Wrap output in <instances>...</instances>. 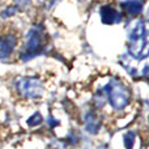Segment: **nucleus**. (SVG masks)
Here are the masks:
<instances>
[{"instance_id": "obj_1", "label": "nucleus", "mask_w": 149, "mask_h": 149, "mask_svg": "<svg viewBox=\"0 0 149 149\" xmlns=\"http://www.w3.org/2000/svg\"><path fill=\"white\" fill-rule=\"evenodd\" d=\"M148 25L147 21L140 20L128 31V51L132 58L145 60L148 56Z\"/></svg>"}, {"instance_id": "obj_2", "label": "nucleus", "mask_w": 149, "mask_h": 149, "mask_svg": "<svg viewBox=\"0 0 149 149\" xmlns=\"http://www.w3.org/2000/svg\"><path fill=\"white\" fill-rule=\"evenodd\" d=\"M101 92H102L105 100H107L109 103L115 110H120V109L126 107L130 101L128 89L119 80H115V79L110 80Z\"/></svg>"}, {"instance_id": "obj_3", "label": "nucleus", "mask_w": 149, "mask_h": 149, "mask_svg": "<svg viewBox=\"0 0 149 149\" xmlns=\"http://www.w3.org/2000/svg\"><path fill=\"white\" fill-rule=\"evenodd\" d=\"M45 30L42 26H33L28 34L25 52L21 55L22 60H29L45 51Z\"/></svg>"}, {"instance_id": "obj_4", "label": "nucleus", "mask_w": 149, "mask_h": 149, "mask_svg": "<svg viewBox=\"0 0 149 149\" xmlns=\"http://www.w3.org/2000/svg\"><path fill=\"white\" fill-rule=\"evenodd\" d=\"M16 88L21 95L26 98H38L43 94V86L38 79L34 77H24L16 81Z\"/></svg>"}, {"instance_id": "obj_5", "label": "nucleus", "mask_w": 149, "mask_h": 149, "mask_svg": "<svg viewBox=\"0 0 149 149\" xmlns=\"http://www.w3.org/2000/svg\"><path fill=\"white\" fill-rule=\"evenodd\" d=\"M16 46V38L13 36L0 37V60H5L10 56Z\"/></svg>"}, {"instance_id": "obj_6", "label": "nucleus", "mask_w": 149, "mask_h": 149, "mask_svg": "<svg viewBox=\"0 0 149 149\" xmlns=\"http://www.w3.org/2000/svg\"><path fill=\"white\" fill-rule=\"evenodd\" d=\"M101 18H102L103 24H109V25L120 22V20H122L118 10L111 7H103L102 9H101Z\"/></svg>"}, {"instance_id": "obj_7", "label": "nucleus", "mask_w": 149, "mask_h": 149, "mask_svg": "<svg viewBox=\"0 0 149 149\" xmlns=\"http://www.w3.org/2000/svg\"><path fill=\"white\" fill-rule=\"evenodd\" d=\"M100 120H98L97 115H95L94 113H88L86 116H85V128L88 130V131L90 132V134H95V132L100 130Z\"/></svg>"}, {"instance_id": "obj_8", "label": "nucleus", "mask_w": 149, "mask_h": 149, "mask_svg": "<svg viewBox=\"0 0 149 149\" xmlns=\"http://www.w3.org/2000/svg\"><path fill=\"white\" fill-rule=\"evenodd\" d=\"M123 8L126 9V12L128 15H137V13L141 12L143 9V1H139V0H130V1H126L123 4Z\"/></svg>"}]
</instances>
